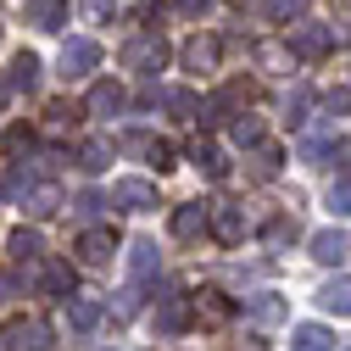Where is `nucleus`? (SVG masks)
<instances>
[{
  "mask_svg": "<svg viewBox=\"0 0 351 351\" xmlns=\"http://www.w3.org/2000/svg\"><path fill=\"white\" fill-rule=\"evenodd\" d=\"M173 6H179V17H206L212 0H173Z\"/></svg>",
  "mask_w": 351,
  "mask_h": 351,
  "instance_id": "obj_43",
  "label": "nucleus"
},
{
  "mask_svg": "<svg viewBox=\"0 0 351 351\" xmlns=\"http://www.w3.org/2000/svg\"><path fill=\"white\" fill-rule=\"evenodd\" d=\"M229 134H234V145L256 151V145H262V117H256V112H240V117L229 123Z\"/></svg>",
  "mask_w": 351,
  "mask_h": 351,
  "instance_id": "obj_30",
  "label": "nucleus"
},
{
  "mask_svg": "<svg viewBox=\"0 0 351 351\" xmlns=\"http://www.w3.org/2000/svg\"><path fill=\"white\" fill-rule=\"evenodd\" d=\"M290 51H295L301 62H324V56L335 51V28H324V23H301V28L290 34Z\"/></svg>",
  "mask_w": 351,
  "mask_h": 351,
  "instance_id": "obj_7",
  "label": "nucleus"
},
{
  "mask_svg": "<svg viewBox=\"0 0 351 351\" xmlns=\"http://www.w3.org/2000/svg\"><path fill=\"white\" fill-rule=\"evenodd\" d=\"M123 106H128V90H123L117 78H101L95 90H90V101H84L90 117H123Z\"/></svg>",
  "mask_w": 351,
  "mask_h": 351,
  "instance_id": "obj_10",
  "label": "nucleus"
},
{
  "mask_svg": "<svg viewBox=\"0 0 351 351\" xmlns=\"http://www.w3.org/2000/svg\"><path fill=\"white\" fill-rule=\"evenodd\" d=\"M23 285H28V274H23V268H12V274H0V295H17Z\"/></svg>",
  "mask_w": 351,
  "mask_h": 351,
  "instance_id": "obj_42",
  "label": "nucleus"
},
{
  "mask_svg": "<svg viewBox=\"0 0 351 351\" xmlns=\"http://www.w3.org/2000/svg\"><path fill=\"white\" fill-rule=\"evenodd\" d=\"M262 240H268V245L279 251V245H290V240H295V223H290V217H274V223L262 229Z\"/></svg>",
  "mask_w": 351,
  "mask_h": 351,
  "instance_id": "obj_35",
  "label": "nucleus"
},
{
  "mask_svg": "<svg viewBox=\"0 0 351 351\" xmlns=\"http://www.w3.org/2000/svg\"><path fill=\"white\" fill-rule=\"evenodd\" d=\"M28 279H34L39 290H45L51 301H62V306H67V301L78 295V279H73V262H45V268H34Z\"/></svg>",
  "mask_w": 351,
  "mask_h": 351,
  "instance_id": "obj_6",
  "label": "nucleus"
},
{
  "mask_svg": "<svg viewBox=\"0 0 351 351\" xmlns=\"http://www.w3.org/2000/svg\"><path fill=\"white\" fill-rule=\"evenodd\" d=\"M167 56H173L167 39H162L156 28H145V34H134V39H123V56H117V62H123L128 73H140V78H156V73L167 67Z\"/></svg>",
  "mask_w": 351,
  "mask_h": 351,
  "instance_id": "obj_1",
  "label": "nucleus"
},
{
  "mask_svg": "<svg viewBox=\"0 0 351 351\" xmlns=\"http://www.w3.org/2000/svg\"><path fill=\"white\" fill-rule=\"evenodd\" d=\"M112 151H117L112 140H84L78 145V167L84 173H101V167H112Z\"/></svg>",
  "mask_w": 351,
  "mask_h": 351,
  "instance_id": "obj_26",
  "label": "nucleus"
},
{
  "mask_svg": "<svg viewBox=\"0 0 351 351\" xmlns=\"http://www.w3.org/2000/svg\"><path fill=\"white\" fill-rule=\"evenodd\" d=\"M12 84H17L23 95L39 90V56H34V51H17V62H12Z\"/></svg>",
  "mask_w": 351,
  "mask_h": 351,
  "instance_id": "obj_28",
  "label": "nucleus"
},
{
  "mask_svg": "<svg viewBox=\"0 0 351 351\" xmlns=\"http://www.w3.org/2000/svg\"><path fill=\"white\" fill-rule=\"evenodd\" d=\"M73 256H78V268H106V262L117 256V234L112 229H84L73 240Z\"/></svg>",
  "mask_w": 351,
  "mask_h": 351,
  "instance_id": "obj_5",
  "label": "nucleus"
},
{
  "mask_svg": "<svg viewBox=\"0 0 351 351\" xmlns=\"http://www.w3.org/2000/svg\"><path fill=\"white\" fill-rule=\"evenodd\" d=\"M229 351H268L262 340H229Z\"/></svg>",
  "mask_w": 351,
  "mask_h": 351,
  "instance_id": "obj_44",
  "label": "nucleus"
},
{
  "mask_svg": "<svg viewBox=\"0 0 351 351\" xmlns=\"http://www.w3.org/2000/svg\"><path fill=\"white\" fill-rule=\"evenodd\" d=\"M45 123H51V128H56V134H62V128H73V123H78V112H73L67 101H56V106L45 112Z\"/></svg>",
  "mask_w": 351,
  "mask_h": 351,
  "instance_id": "obj_38",
  "label": "nucleus"
},
{
  "mask_svg": "<svg viewBox=\"0 0 351 351\" xmlns=\"http://www.w3.org/2000/svg\"><path fill=\"white\" fill-rule=\"evenodd\" d=\"M39 251H45V245H39V229H12V262H17V268H23V262H39Z\"/></svg>",
  "mask_w": 351,
  "mask_h": 351,
  "instance_id": "obj_31",
  "label": "nucleus"
},
{
  "mask_svg": "<svg viewBox=\"0 0 351 351\" xmlns=\"http://www.w3.org/2000/svg\"><path fill=\"white\" fill-rule=\"evenodd\" d=\"M106 206H112V201L95 195V190H84V195H78V212H84V217H95V212H106Z\"/></svg>",
  "mask_w": 351,
  "mask_h": 351,
  "instance_id": "obj_40",
  "label": "nucleus"
},
{
  "mask_svg": "<svg viewBox=\"0 0 351 351\" xmlns=\"http://www.w3.org/2000/svg\"><path fill=\"white\" fill-rule=\"evenodd\" d=\"M190 306H195V324H206V329H223L234 318V301L223 290H201V295H190Z\"/></svg>",
  "mask_w": 351,
  "mask_h": 351,
  "instance_id": "obj_11",
  "label": "nucleus"
},
{
  "mask_svg": "<svg viewBox=\"0 0 351 351\" xmlns=\"http://www.w3.org/2000/svg\"><path fill=\"white\" fill-rule=\"evenodd\" d=\"M306 101H313V95H306V90H290V101H285V112H290V123H306L301 112H306Z\"/></svg>",
  "mask_w": 351,
  "mask_h": 351,
  "instance_id": "obj_41",
  "label": "nucleus"
},
{
  "mask_svg": "<svg viewBox=\"0 0 351 351\" xmlns=\"http://www.w3.org/2000/svg\"><path fill=\"white\" fill-rule=\"evenodd\" d=\"M28 28H39V34H56V28H67V0H28Z\"/></svg>",
  "mask_w": 351,
  "mask_h": 351,
  "instance_id": "obj_16",
  "label": "nucleus"
},
{
  "mask_svg": "<svg viewBox=\"0 0 351 351\" xmlns=\"http://www.w3.org/2000/svg\"><path fill=\"white\" fill-rule=\"evenodd\" d=\"M262 17H268V23H301L306 17V0H262Z\"/></svg>",
  "mask_w": 351,
  "mask_h": 351,
  "instance_id": "obj_32",
  "label": "nucleus"
},
{
  "mask_svg": "<svg viewBox=\"0 0 351 351\" xmlns=\"http://www.w3.org/2000/svg\"><path fill=\"white\" fill-rule=\"evenodd\" d=\"M245 313H251L256 324H285L290 306H285V295H268V290H262V295H251V301H245Z\"/></svg>",
  "mask_w": 351,
  "mask_h": 351,
  "instance_id": "obj_24",
  "label": "nucleus"
},
{
  "mask_svg": "<svg viewBox=\"0 0 351 351\" xmlns=\"http://www.w3.org/2000/svg\"><path fill=\"white\" fill-rule=\"evenodd\" d=\"M318 301L329 306V313H340V318H346V313H351V274H335V279L318 290Z\"/></svg>",
  "mask_w": 351,
  "mask_h": 351,
  "instance_id": "obj_25",
  "label": "nucleus"
},
{
  "mask_svg": "<svg viewBox=\"0 0 351 351\" xmlns=\"http://www.w3.org/2000/svg\"><path fill=\"white\" fill-rule=\"evenodd\" d=\"M179 56H184V67H190V73H217V56H223V45H217L212 34H190Z\"/></svg>",
  "mask_w": 351,
  "mask_h": 351,
  "instance_id": "obj_14",
  "label": "nucleus"
},
{
  "mask_svg": "<svg viewBox=\"0 0 351 351\" xmlns=\"http://www.w3.org/2000/svg\"><path fill=\"white\" fill-rule=\"evenodd\" d=\"M156 268H162L156 240H134V245H128V274H134V279H151Z\"/></svg>",
  "mask_w": 351,
  "mask_h": 351,
  "instance_id": "obj_22",
  "label": "nucleus"
},
{
  "mask_svg": "<svg viewBox=\"0 0 351 351\" xmlns=\"http://www.w3.org/2000/svg\"><path fill=\"white\" fill-rule=\"evenodd\" d=\"M78 12L90 17V23H106V17L117 12V0H78Z\"/></svg>",
  "mask_w": 351,
  "mask_h": 351,
  "instance_id": "obj_37",
  "label": "nucleus"
},
{
  "mask_svg": "<svg viewBox=\"0 0 351 351\" xmlns=\"http://www.w3.org/2000/svg\"><path fill=\"white\" fill-rule=\"evenodd\" d=\"M190 162H195V167L206 173V179H223V173H229V162H223V151H217V145H212L206 134H195V140H190Z\"/></svg>",
  "mask_w": 351,
  "mask_h": 351,
  "instance_id": "obj_19",
  "label": "nucleus"
},
{
  "mask_svg": "<svg viewBox=\"0 0 351 351\" xmlns=\"http://www.w3.org/2000/svg\"><path fill=\"white\" fill-rule=\"evenodd\" d=\"M279 162H285V151H279V145H256V151L245 156V173H251L256 184H268L274 173H279Z\"/></svg>",
  "mask_w": 351,
  "mask_h": 351,
  "instance_id": "obj_21",
  "label": "nucleus"
},
{
  "mask_svg": "<svg viewBox=\"0 0 351 351\" xmlns=\"http://www.w3.org/2000/svg\"><path fill=\"white\" fill-rule=\"evenodd\" d=\"M313 256L324 262V268H340V262L351 256V240L340 229H324V234H313Z\"/></svg>",
  "mask_w": 351,
  "mask_h": 351,
  "instance_id": "obj_18",
  "label": "nucleus"
},
{
  "mask_svg": "<svg viewBox=\"0 0 351 351\" xmlns=\"http://www.w3.org/2000/svg\"><path fill=\"white\" fill-rule=\"evenodd\" d=\"M351 112V90H329L324 95V117H346Z\"/></svg>",
  "mask_w": 351,
  "mask_h": 351,
  "instance_id": "obj_39",
  "label": "nucleus"
},
{
  "mask_svg": "<svg viewBox=\"0 0 351 351\" xmlns=\"http://www.w3.org/2000/svg\"><path fill=\"white\" fill-rule=\"evenodd\" d=\"M17 201H23V212H28V217H51V212L62 206V190H56L51 179H39V184H28Z\"/></svg>",
  "mask_w": 351,
  "mask_h": 351,
  "instance_id": "obj_17",
  "label": "nucleus"
},
{
  "mask_svg": "<svg viewBox=\"0 0 351 351\" xmlns=\"http://www.w3.org/2000/svg\"><path fill=\"white\" fill-rule=\"evenodd\" d=\"M190 324H195L190 295H162V306H156V335H184Z\"/></svg>",
  "mask_w": 351,
  "mask_h": 351,
  "instance_id": "obj_12",
  "label": "nucleus"
},
{
  "mask_svg": "<svg viewBox=\"0 0 351 351\" xmlns=\"http://www.w3.org/2000/svg\"><path fill=\"white\" fill-rule=\"evenodd\" d=\"M0 106H6V78H0Z\"/></svg>",
  "mask_w": 351,
  "mask_h": 351,
  "instance_id": "obj_45",
  "label": "nucleus"
},
{
  "mask_svg": "<svg viewBox=\"0 0 351 351\" xmlns=\"http://www.w3.org/2000/svg\"><path fill=\"white\" fill-rule=\"evenodd\" d=\"M45 340H51V324L39 313H23V318L0 324V351H45Z\"/></svg>",
  "mask_w": 351,
  "mask_h": 351,
  "instance_id": "obj_3",
  "label": "nucleus"
},
{
  "mask_svg": "<svg viewBox=\"0 0 351 351\" xmlns=\"http://www.w3.org/2000/svg\"><path fill=\"white\" fill-rule=\"evenodd\" d=\"M290 351H335V335L324 324H295L290 329Z\"/></svg>",
  "mask_w": 351,
  "mask_h": 351,
  "instance_id": "obj_20",
  "label": "nucleus"
},
{
  "mask_svg": "<svg viewBox=\"0 0 351 351\" xmlns=\"http://www.w3.org/2000/svg\"><path fill=\"white\" fill-rule=\"evenodd\" d=\"M67 324H73L78 335H90V329L101 324V301H95V295H73V301H67Z\"/></svg>",
  "mask_w": 351,
  "mask_h": 351,
  "instance_id": "obj_23",
  "label": "nucleus"
},
{
  "mask_svg": "<svg viewBox=\"0 0 351 351\" xmlns=\"http://www.w3.org/2000/svg\"><path fill=\"white\" fill-rule=\"evenodd\" d=\"M173 234H179V240L212 234V201H184L179 212H173Z\"/></svg>",
  "mask_w": 351,
  "mask_h": 351,
  "instance_id": "obj_9",
  "label": "nucleus"
},
{
  "mask_svg": "<svg viewBox=\"0 0 351 351\" xmlns=\"http://www.w3.org/2000/svg\"><path fill=\"white\" fill-rule=\"evenodd\" d=\"M335 151H340V145H335L329 134H306V140H301V162H313V167H324Z\"/></svg>",
  "mask_w": 351,
  "mask_h": 351,
  "instance_id": "obj_33",
  "label": "nucleus"
},
{
  "mask_svg": "<svg viewBox=\"0 0 351 351\" xmlns=\"http://www.w3.org/2000/svg\"><path fill=\"white\" fill-rule=\"evenodd\" d=\"M245 234H251L245 206H234V201H212V240H217V245H245Z\"/></svg>",
  "mask_w": 351,
  "mask_h": 351,
  "instance_id": "obj_4",
  "label": "nucleus"
},
{
  "mask_svg": "<svg viewBox=\"0 0 351 351\" xmlns=\"http://www.w3.org/2000/svg\"><path fill=\"white\" fill-rule=\"evenodd\" d=\"M251 101H256V84H245V78H234V84H223L212 101H201V128H212V123H223L229 112L240 117V112H251Z\"/></svg>",
  "mask_w": 351,
  "mask_h": 351,
  "instance_id": "obj_2",
  "label": "nucleus"
},
{
  "mask_svg": "<svg viewBox=\"0 0 351 351\" xmlns=\"http://www.w3.org/2000/svg\"><path fill=\"white\" fill-rule=\"evenodd\" d=\"M324 201H329V212H335V217H351V179H335Z\"/></svg>",
  "mask_w": 351,
  "mask_h": 351,
  "instance_id": "obj_34",
  "label": "nucleus"
},
{
  "mask_svg": "<svg viewBox=\"0 0 351 351\" xmlns=\"http://www.w3.org/2000/svg\"><path fill=\"white\" fill-rule=\"evenodd\" d=\"M117 151H128V156L151 162L156 173H162V167H173V156H179V151H173L167 140H156V134H123V140H117Z\"/></svg>",
  "mask_w": 351,
  "mask_h": 351,
  "instance_id": "obj_8",
  "label": "nucleus"
},
{
  "mask_svg": "<svg viewBox=\"0 0 351 351\" xmlns=\"http://www.w3.org/2000/svg\"><path fill=\"white\" fill-rule=\"evenodd\" d=\"M162 106H167L173 117H184V123H201V95H195V90H167Z\"/></svg>",
  "mask_w": 351,
  "mask_h": 351,
  "instance_id": "obj_27",
  "label": "nucleus"
},
{
  "mask_svg": "<svg viewBox=\"0 0 351 351\" xmlns=\"http://www.w3.org/2000/svg\"><path fill=\"white\" fill-rule=\"evenodd\" d=\"M112 206H123V212H151V206H156V184H151V179H117V184H112Z\"/></svg>",
  "mask_w": 351,
  "mask_h": 351,
  "instance_id": "obj_13",
  "label": "nucleus"
},
{
  "mask_svg": "<svg viewBox=\"0 0 351 351\" xmlns=\"http://www.w3.org/2000/svg\"><path fill=\"white\" fill-rule=\"evenodd\" d=\"M6 151L23 162V156H34V134H28V128H6Z\"/></svg>",
  "mask_w": 351,
  "mask_h": 351,
  "instance_id": "obj_36",
  "label": "nucleus"
},
{
  "mask_svg": "<svg viewBox=\"0 0 351 351\" xmlns=\"http://www.w3.org/2000/svg\"><path fill=\"white\" fill-rule=\"evenodd\" d=\"M251 56H256V67H262V73H285L295 51H290V45H274V39H262V45H256Z\"/></svg>",
  "mask_w": 351,
  "mask_h": 351,
  "instance_id": "obj_29",
  "label": "nucleus"
},
{
  "mask_svg": "<svg viewBox=\"0 0 351 351\" xmlns=\"http://www.w3.org/2000/svg\"><path fill=\"white\" fill-rule=\"evenodd\" d=\"M95 62H101L95 39H67V45H62V78H84Z\"/></svg>",
  "mask_w": 351,
  "mask_h": 351,
  "instance_id": "obj_15",
  "label": "nucleus"
}]
</instances>
